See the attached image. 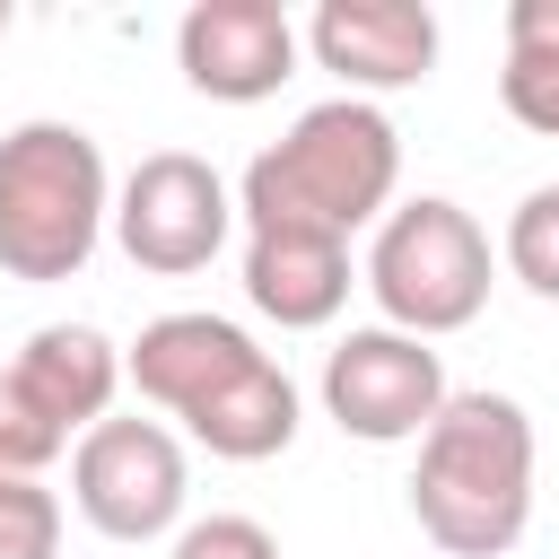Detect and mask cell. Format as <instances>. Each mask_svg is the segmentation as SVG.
Segmentation results:
<instances>
[{
    "instance_id": "4",
    "label": "cell",
    "mask_w": 559,
    "mask_h": 559,
    "mask_svg": "<svg viewBox=\"0 0 559 559\" xmlns=\"http://www.w3.org/2000/svg\"><path fill=\"white\" fill-rule=\"evenodd\" d=\"M105 148L79 122H17L0 140V271L9 280H79L105 236Z\"/></svg>"
},
{
    "instance_id": "16",
    "label": "cell",
    "mask_w": 559,
    "mask_h": 559,
    "mask_svg": "<svg viewBox=\"0 0 559 559\" xmlns=\"http://www.w3.org/2000/svg\"><path fill=\"white\" fill-rule=\"evenodd\" d=\"M498 105H507L524 131H550V140H559V52H507Z\"/></svg>"
},
{
    "instance_id": "18",
    "label": "cell",
    "mask_w": 559,
    "mask_h": 559,
    "mask_svg": "<svg viewBox=\"0 0 559 559\" xmlns=\"http://www.w3.org/2000/svg\"><path fill=\"white\" fill-rule=\"evenodd\" d=\"M507 52H559V0H515L507 9Z\"/></svg>"
},
{
    "instance_id": "19",
    "label": "cell",
    "mask_w": 559,
    "mask_h": 559,
    "mask_svg": "<svg viewBox=\"0 0 559 559\" xmlns=\"http://www.w3.org/2000/svg\"><path fill=\"white\" fill-rule=\"evenodd\" d=\"M0 35H9V0H0Z\"/></svg>"
},
{
    "instance_id": "11",
    "label": "cell",
    "mask_w": 559,
    "mask_h": 559,
    "mask_svg": "<svg viewBox=\"0 0 559 559\" xmlns=\"http://www.w3.org/2000/svg\"><path fill=\"white\" fill-rule=\"evenodd\" d=\"M245 297L280 332H314V323H332L349 306V245L341 236H306V227L253 236L245 245Z\"/></svg>"
},
{
    "instance_id": "5",
    "label": "cell",
    "mask_w": 559,
    "mask_h": 559,
    "mask_svg": "<svg viewBox=\"0 0 559 559\" xmlns=\"http://www.w3.org/2000/svg\"><path fill=\"white\" fill-rule=\"evenodd\" d=\"M367 288H376L384 323L411 332V341L463 332V323L489 306V236L472 227V210L419 192V201H402V210L376 227Z\"/></svg>"
},
{
    "instance_id": "10",
    "label": "cell",
    "mask_w": 559,
    "mask_h": 559,
    "mask_svg": "<svg viewBox=\"0 0 559 559\" xmlns=\"http://www.w3.org/2000/svg\"><path fill=\"white\" fill-rule=\"evenodd\" d=\"M306 44L332 79H349V96L419 87L437 70V17L419 0H323Z\"/></svg>"
},
{
    "instance_id": "3",
    "label": "cell",
    "mask_w": 559,
    "mask_h": 559,
    "mask_svg": "<svg viewBox=\"0 0 559 559\" xmlns=\"http://www.w3.org/2000/svg\"><path fill=\"white\" fill-rule=\"evenodd\" d=\"M393 183H402L393 122L367 96H332V105H306L288 122V140L245 166V227L253 236L306 227V236L349 245V227H367L393 201Z\"/></svg>"
},
{
    "instance_id": "14",
    "label": "cell",
    "mask_w": 559,
    "mask_h": 559,
    "mask_svg": "<svg viewBox=\"0 0 559 559\" xmlns=\"http://www.w3.org/2000/svg\"><path fill=\"white\" fill-rule=\"evenodd\" d=\"M61 550V498L26 472H0V559H52Z\"/></svg>"
},
{
    "instance_id": "17",
    "label": "cell",
    "mask_w": 559,
    "mask_h": 559,
    "mask_svg": "<svg viewBox=\"0 0 559 559\" xmlns=\"http://www.w3.org/2000/svg\"><path fill=\"white\" fill-rule=\"evenodd\" d=\"M175 559H280V542L253 515H201L175 533Z\"/></svg>"
},
{
    "instance_id": "1",
    "label": "cell",
    "mask_w": 559,
    "mask_h": 559,
    "mask_svg": "<svg viewBox=\"0 0 559 559\" xmlns=\"http://www.w3.org/2000/svg\"><path fill=\"white\" fill-rule=\"evenodd\" d=\"M122 376L157 411H175L218 463H271L297 437V384H288V367L271 349H253L218 314H157V323H140Z\"/></svg>"
},
{
    "instance_id": "12",
    "label": "cell",
    "mask_w": 559,
    "mask_h": 559,
    "mask_svg": "<svg viewBox=\"0 0 559 559\" xmlns=\"http://www.w3.org/2000/svg\"><path fill=\"white\" fill-rule=\"evenodd\" d=\"M9 367H17V384L35 393V411H44L61 437H70V428L87 437V428L114 411V384H122V349H114L96 323H44Z\"/></svg>"
},
{
    "instance_id": "8",
    "label": "cell",
    "mask_w": 559,
    "mask_h": 559,
    "mask_svg": "<svg viewBox=\"0 0 559 559\" xmlns=\"http://www.w3.org/2000/svg\"><path fill=\"white\" fill-rule=\"evenodd\" d=\"M445 367L428 341L376 323V332H349L332 358H323V411L341 419V437H367V445H402V437H428L437 411H445Z\"/></svg>"
},
{
    "instance_id": "15",
    "label": "cell",
    "mask_w": 559,
    "mask_h": 559,
    "mask_svg": "<svg viewBox=\"0 0 559 559\" xmlns=\"http://www.w3.org/2000/svg\"><path fill=\"white\" fill-rule=\"evenodd\" d=\"M61 445H70V437L35 411V393L17 384V367H0V472H26V480H35Z\"/></svg>"
},
{
    "instance_id": "6",
    "label": "cell",
    "mask_w": 559,
    "mask_h": 559,
    "mask_svg": "<svg viewBox=\"0 0 559 559\" xmlns=\"http://www.w3.org/2000/svg\"><path fill=\"white\" fill-rule=\"evenodd\" d=\"M183 445L157 419H96L70 454V498L105 542H157L183 515Z\"/></svg>"
},
{
    "instance_id": "2",
    "label": "cell",
    "mask_w": 559,
    "mask_h": 559,
    "mask_svg": "<svg viewBox=\"0 0 559 559\" xmlns=\"http://www.w3.org/2000/svg\"><path fill=\"white\" fill-rule=\"evenodd\" d=\"M411 515L445 559H507L533 524V419L507 393H454L419 437Z\"/></svg>"
},
{
    "instance_id": "9",
    "label": "cell",
    "mask_w": 559,
    "mask_h": 559,
    "mask_svg": "<svg viewBox=\"0 0 559 559\" xmlns=\"http://www.w3.org/2000/svg\"><path fill=\"white\" fill-rule=\"evenodd\" d=\"M175 61L218 105H262L297 70V26L271 0H192L175 26Z\"/></svg>"
},
{
    "instance_id": "13",
    "label": "cell",
    "mask_w": 559,
    "mask_h": 559,
    "mask_svg": "<svg viewBox=\"0 0 559 559\" xmlns=\"http://www.w3.org/2000/svg\"><path fill=\"white\" fill-rule=\"evenodd\" d=\"M507 271H515L533 297L559 306V183H533V192L515 201V218H507Z\"/></svg>"
},
{
    "instance_id": "7",
    "label": "cell",
    "mask_w": 559,
    "mask_h": 559,
    "mask_svg": "<svg viewBox=\"0 0 559 559\" xmlns=\"http://www.w3.org/2000/svg\"><path fill=\"white\" fill-rule=\"evenodd\" d=\"M227 218H236V201H227L218 166L192 157V148H157V157H140L131 183H122V201H114V236H122V253H131L140 271H157V280L210 271V253L227 245Z\"/></svg>"
}]
</instances>
